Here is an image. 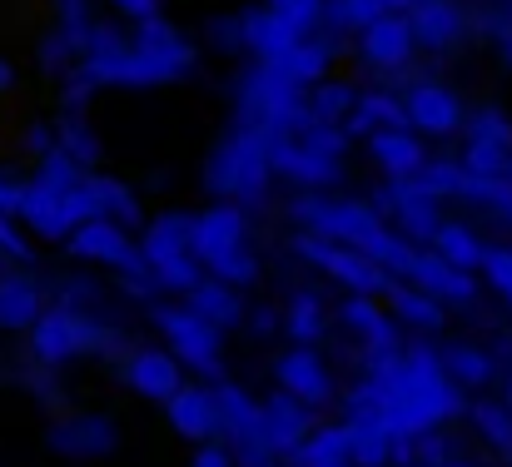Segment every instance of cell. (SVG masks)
Masks as SVG:
<instances>
[{"label":"cell","mask_w":512,"mask_h":467,"mask_svg":"<svg viewBox=\"0 0 512 467\" xmlns=\"http://www.w3.org/2000/svg\"><path fill=\"white\" fill-rule=\"evenodd\" d=\"M383 10H388V0H329V5H324V15H329L339 30H363V25H373Z\"/></svg>","instance_id":"cell-36"},{"label":"cell","mask_w":512,"mask_h":467,"mask_svg":"<svg viewBox=\"0 0 512 467\" xmlns=\"http://www.w3.org/2000/svg\"><path fill=\"white\" fill-rule=\"evenodd\" d=\"M55 140H60V150H70L80 164H95V155H100V150H95V135H90L80 120H65V130H60Z\"/></svg>","instance_id":"cell-43"},{"label":"cell","mask_w":512,"mask_h":467,"mask_svg":"<svg viewBox=\"0 0 512 467\" xmlns=\"http://www.w3.org/2000/svg\"><path fill=\"white\" fill-rule=\"evenodd\" d=\"M408 20H413L418 45H428V50H448L463 35V10L453 0H418L408 10Z\"/></svg>","instance_id":"cell-21"},{"label":"cell","mask_w":512,"mask_h":467,"mask_svg":"<svg viewBox=\"0 0 512 467\" xmlns=\"http://www.w3.org/2000/svg\"><path fill=\"white\" fill-rule=\"evenodd\" d=\"M304 140H309L314 150L334 155V159H339L343 150H348V130H343V125H324V120H314V125L304 130Z\"/></svg>","instance_id":"cell-45"},{"label":"cell","mask_w":512,"mask_h":467,"mask_svg":"<svg viewBox=\"0 0 512 467\" xmlns=\"http://www.w3.org/2000/svg\"><path fill=\"white\" fill-rule=\"evenodd\" d=\"M184 299H189V309L199 313V318H209L214 328H234L244 318L239 299H234V284H224V279H199Z\"/></svg>","instance_id":"cell-26"},{"label":"cell","mask_w":512,"mask_h":467,"mask_svg":"<svg viewBox=\"0 0 512 467\" xmlns=\"http://www.w3.org/2000/svg\"><path fill=\"white\" fill-rule=\"evenodd\" d=\"M378 209H388L393 214V229L398 234H408V239H433L438 234V194H428L423 184H418V174L413 179H393L383 194H378Z\"/></svg>","instance_id":"cell-7"},{"label":"cell","mask_w":512,"mask_h":467,"mask_svg":"<svg viewBox=\"0 0 512 467\" xmlns=\"http://www.w3.org/2000/svg\"><path fill=\"white\" fill-rule=\"evenodd\" d=\"M473 140H498V145H512V125L498 115V110H483L473 120Z\"/></svg>","instance_id":"cell-46"},{"label":"cell","mask_w":512,"mask_h":467,"mask_svg":"<svg viewBox=\"0 0 512 467\" xmlns=\"http://www.w3.org/2000/svg\"><path fill=\"white\" fill-rule=\"evenodd\" d=\"M508 403H512V388H508Z\"/></svg>","instance_id":"cell-57"},{"label":"cell","mask_w":512,"mask_h":467,"mask_svg":"<svg viewBox=\"0 0 512 467\" xmlns=\"http://www.w3.org/2000/svg\"><path fill=\"white\" fill-rule=\"evenodd\" d=\"M269 174H274L269 140L259 130H239V135H229L219 145V155L209 164V189L214 194H244V199H254V194H264Z\"/></svg>","instance_id":"cell-2"},{"label":"cell","mask_w":512,"mask_h":467,"mask_svg":"<svg viewBox=\"0 0 512 467\" xmlns=\"http://www.w3.org/2000/svg\"><path fill=\"white\" fill-rule=\"evenodd\" d=\"M433 249L448 259V264H458V269H483V239L468 229V224H438V234H433Z\"/></svg>","instance_id":"cell-30"},{"label":"cell","mask_w":512,"mask_h":467,"mask_svg":"<svg viewBox=\"0 0 512 467\" xmlns=\"http://www.w3.org/2000/svg\"><path fill=\"white\" fill-rule=\"evenodd\" d=\"M214 279H224V284H254L259 279V264H254V254L249 249H229V254H219L214 264H204Z\"/></svg>","instance_id":"cell-38"},{"label":"cell","mask_w":512,"mask_h":467,"mask_svg":"<svg viewBox=\"0 0 512 467\" xmlns=\"http://www.w3.org/2000/svg\"><path fill=\"white\" fill-rule=\"evenodd\" d=\"M299 467H353L348 463V428H314L299 448H294Z\"/></svg>","instance_id":"cell-27"},{"label":"cell","mask_w":512,"mask_h":467,"mask_svg":"<svg viewBox=\"0 0 512 467\" xmlns=\"http://www.w3.org/2000/svg\"><path fill=\"white\" fill-rule=\"evenodd\" d=\"M155 323L165 333L179 363H194L199 373H219V328L194 309H155Z\"/></svg>","instance_id":"cell-6"},{"label":"cell","mask_w":512,"mask_h":467,"mask_svg":"<svg viewBox=\"0 0 512 467\" xmlns=\"http://www.w3.org/2000/svg\"><path fill=\"white\" fill-rule=\"evenodd\" d=\"M413 120H408V105L403 100H393V95H363L353 110H348V120H343V130L348 135H373V130H408Z\"/></svg>","instance_id":"cell-25"},{"label":"cell","mask_w":512,"mask_h":467,"mask_svg":"<svg viewBox=\"0 0 512 467\" xmlns=\"http://www.w3.org/2000/svg\"><path fill=\"white\" fill-rule=\"evenodd\" d=\"M125 383L140 393V398H150V403H170L174 393H179V383H184V373H179V353H165V348H140L135 358H130V368H125Z\"/></svg>","instance_id":"cell-13"},{"label":"cell","mask_w":512,"mask_h":467,"mask_svg":"<svg viewBox=\"0 0 512 467\" xmlns=\"http://www.w3.org/2000/svg\"><path fill=\"white\" fill-rule=\"evenodd\" d=\"M388 304L393 313L403 318V323H413V328H443V299H433L428 289H403V284H388Z\"/></svg>","instance_id":"cell-31"},{"label":"cell","mask_w":512,"mask_h":467,"mask_svg":"<svg viewBox=\"0 0 512 467\" xmlns=\"http://www.w3.org/2000/svg\"><path fill=\"white\" fill-rule=\"evenodd\" d=\"M408 279H413L418 289H428L433 299H443V304H473V294H478L473 274L458 269V264H448L438 249H433V254H418V264H413Z\"/></svg>","instance_id":"cell-18"},{"label":"cell","mask_w":512,"mask_h":467,"mask_svg":"<svg viewBox=\"0 0 512 467\" xmlns=\"http://www.w3.org/2000/svg\"><path fill=\"white\" fill-rule=\"evenodd\" d=\"M40 313H45V299H40V284H35V279H25V274H0V328H5V333L30 328Z\"/></svg>","instance_id":"cell-23"},{"label":"cell","mask_w":512,"mask_h":467,"mask_svg":"<svg viewBox=\"0 0 512 467\" xmlns=\"http://www.w3.org/2000/svg\"><path fill=\"white\" fill-rule=\"evenodd\" d=\"M309 403H299L294 393H274L269 403H264V438H269V448L274 453H289L294 458V448L309 438V413H304Z\"/></svg>","instance_id":"cell-19"},{"label":"cell","mask_w":512,"mask_h":467,"mask_svg":"<svg viewBox=\"0 0 512 467\" xmlns=\"http://www.w3.org/2000/svg\"><path fill=\"white\" fill-rule=\"evenodd\" d=\"M140 254L145 264H165L174 254H189V219L184 214H170V219H155L140 239Z\"/></svg>","instance_id":"cell-28"},{"label":"cell","mask_w":512,"mask_h":467,"mask_svg":"<svg viewBox=\"0 0 512 467\" xmlns=\"http://www.w3.org/2000/svg\"><path fill=\"white\" fill-rule=\"evenodd\" d=\"M165 413H170L174 433L189 438V443H209L224 428L219 423V393L214 388H199V383H179V393L165 403Z\"/></svg>","instance_id":"cell-12"},{"label":"cell","mask_w":512,"mask_h":467,"mask_svg":"<svg viewBox=\"0 0 512 467\" xmlns=\"http://www.w3.org/2000/svg\"><path fill=\"white\" fill-rule=\"evenodd\" d=\"M244 110L269 135H294L314 125V110L304 105V85H294L274 60H259V70L244 80Z\"/></svg>","instance_id":"cell-1"},{"label":"cell","mask_w":512,"mask_h":467,"mask_svg":"<svg viewBox=\"0 0 512 467\" xmlns=\"http://www.w3.org/2000/svg\"><path fill=\"white\" fill-rule=\"evenodd\" d=\"M274 378H279V388H284V393H294V398H299V403H309V408H319V403H329V398H334V378H329L324 358L314 353V343H299V348L279 353Z\"/></svg>","instance_id":"cell-11"},{"label":"cell","mask_w":512,"mask_h":467,"mask_svg":"<svg viewBox=\"0 0 512 467\" xmlns=\"http://www.w3.org/2000/svg\"><path fill=\"white\" fill-rule=\"evenodd\" d=\"M343 323L373 348V353H388V348H398V328H393V318L373 304V294H353L348 304H343Z\"/></svg>","instance_id":"cell-24"},{"label":"cell","mask_w":512,"mask_h":467,"mask_svg":"<svg viewBox=\"0 0 512 467\" xmlns=\"http://www.w3.org/2000/svg\"><path fill=\"white\" fill-rule=\"evenodd\" d=\"M309 264H319L329 279H339L348 294H388V269L378 264V259H368L363 249H353V244H339V239H324V234H299V244H294Z\"/></svg>","instance_id":"cell-3"},{"label":"cell","mask_w":512,"mask_h":467,"mask_svg":"<svg viewBox=\"0 0 512 467\" xmlns=\"http://www.w3.org/2000/svg\"><path fill=\"white\" fill-rule=\"evenodd\" d=\"M508 164V145H498V140H473L468 155H463L468 174H508Z\"/></svg>","instance_id":"cell-39"},{"label":"cell","mask_w":512,"mask_h":467,"mask_svg":"<svg viewBox=\"0 0 512 467\" xmlns=\"http://www.w3.org/2000/svg\"><path fill=\"white\" fill-rule=\"evenodd\" d=\"M443 368H448V378H453L458 388H483V383L493 378V358L478 353V348H468V343L443 348Z\"/></svg>","instance_id":"cell-32"},{"label":"cell","mask_w":512,"mask_h":467,"mask_svg":"<svg viewBox=\"0 0 512 467\" xmlns=\"http://www.w3.org/2000/svg\"><path fill=\"white\" fill-rule=\"evenodd\" d=\"M95 184V194H100V209L110 214V219H125V224H135L140 219V209H135V194L125 189V184H115V179H90Z\"/></svg>","instance_id":"cell-40"},{"label":"cell","mask_w":512,"mask_h":467,"mask_svg":"<svg viewBox=\"0 0 512 467\" xmlns=\"http://www.w3.org/2000/svg\"><path fill=\"white\" fill-rule=\"evenodd\" d=\"M95 338H100V328L75 309H45L30 323V348L40 363H70V358L90 353Z\"/></svg>","instance_id":"cell-5"},{"label":"cell","mask_w":512,"mask_h":467,"mask_svg":"<svg viewBox=\"0 0 512 467\" xmlns=\"http://www.w3.org/2000/svg\"><path fill=\"white\" fill-rule=\"evenodd\" d=\"M70 50H80V45H75V40H70V35H65V30H60V35H50V40H45V45H40V60H45V65H50V70H60V65H65V60H70Z\"/></svg>","instance_id":"cell-48"},{"label":"cell","mask_w":512,"mask_h":467,"mask_svg":"<svg viewBox=\"0 0 512 467\" xmlns=\"http://www.w3.org/2000/svg\"><path fill=\"white\" fill-rule=\"evenodd\" d=\"M244 229H249V219H244L239 204H214V209L189 219V254L199 264H214L219 254L244 249Z\"/></svg>","instance_id":"cell-9"},{"label":"cell","mask_w":512,"mask_h":467,"mask_svg":"<svg viewBox=\"0 0 512 467\" xmlns=\"http://www.w3.org/2000/svg\"><path fill=\"white\" fill-rule=\"evenodd\" d=\"M309 30H299L294 20H284L279 10H254V15H244V50H254L259 60H284L299 40H304Z\"/></svg>","instance_id":"cell-17"},{"label":"cell","mask_w":512,"mask_h":467,"mask_svg":"<svg viewBox=\"0 0 512 467\" xmlns=\"http://www.w3.org/2000/svg\"><path fill=\"white\" fill-rule=\"evenodd\" d=\"M508 174H512V164H508Z\"/></svg>","instance_id":"cell-58"},{"label":"cell","mask_w":512,"mask_h":467,"mask_svg":"<svg viewBox=\"0 0 512 467\" xmlns=\"http://www.w3.org/2000/svg\"><path fill=\"white\" fill-rule=\"evenodd\" d=\"M403 105H408L413 130H423V135H453V130L463 125V105H458V95L443 90V85H413Z\"/></svg>","instance_id":"cell-14"},{"label":"cell","mask_w":512,"mask_h":467,"mask_svg":"<svg viewBox=\"0 0 512 467\" xmlns=\"http://www.w3.org/2000/svg\"><path fill=\"white\" fill-rule=\"evenodd\" d=\"M418 0H388V10H413Z\"/></svg>","instance_id":"cell-54"},{"label":"cell","mask_w":512,"mask_h":467,"mask_svg":"<svg viewBox=\"0 0 512 467\" xmlns=\"http://www.w3.org/2000/svg\"><path fill=\"white\" fill-rule=\"evenodd\" d=\"M70 254L75 259H85V264H105V269H125V274H145L150 264H145V254H140V244L120 229V219H110V214H95V219H85L75 234H70Z\"/></svg>","instance_id":"cell-4"},{"label":"cell","mask_w":512,"mask_h":467,"mask_svg":"<svg viewBox=\"0 0 512 467\" xmlns=\"http://www.w3.org/2000/svg\"><path fill=\"white\" fill-rule=\"evenodd\" d=\"M20 199H25V184L0 174V214H20Z\"/></svg>","instance_id":"cell-49"},{"label":"cell","mask_w":512,"mask_h":467,"mask_svg":"<svg viewBox=\"0 0 512 467\" xmlns=\"http://www.w3.org/2000/svg\"><path fill=\"white\" fill-rule=\"evenodd\" d=\"M284 333L294 343H319L324 338V299L319 294H294V304L284 309Z\"/></svg>","instance_id":"cell-33"},{"label":"cell","mask_w":512,"mask_h":467,"mask_svg":"<svg viewBox=\"0 0 512 467\" xmlns=\"http://www.w3.org/2000/svg\"><path fill=\"white\" fill-rule=\"evenodd\" d=\"M15 85V70H10V60H0V95Z\"/></svg>","instance_id":"cell-53"},{"label":"cell","mask_w":512,"mask_h":467,"mask_svg":"<svg viewBox=\"0 0 512 467\" xmlns=\"http://www.w3.org/2000/svg\"><path fill=\"white\" fill-rule=\"evenodd\" d=\"M115 443H120V433L110 418H65L50 433V448L65 458H105V453H115Z\"/></svg>","instance_id":"cell-16"},{"label":"cell","mask_w":512,"mask_h":467,"mask_svg":"<svg viewBox=\"0 0 512 467\" xmlns=\"http://www.w3.org/2000/svg\"><path fill=\"white\" fill-rule=\"evenodd\" d=\"M343 428H348V463H353V467L393 463V433H388L373 413H353Z\"/></svg>","instance_id":"cell-22"},{"label":"cell","mask_w":512,"mask_h":467,"mask_svg":"<svg viewBox=\"0 0 512 467\" xmlns=\"http://www.w3.org/2000/svg\"><path fill=\"white\" fill-rule=\"evenodd\" d=\"M463 164H423L418 169V184L428 189V194H438V199H448V194H458L463 189Z\"/></svg>","instance_id":"cell-41"},{"label":"cell","mask_w":512,"mask_h":467,"mask_svg":"<svg viewBox=\"0 0 512 467\" xmlns=\"http://www.w3.org/2000/svg\"><path fill=\"white\" fill-rule=\"evenodd\" d=\"M269 159H274V169H279L289 184H304V189H329V184H339V159L314 150L309 140L269 135Z\"/></svg>","instance_id":"cell-8"},{"label":"cell","mask_w":512,"mask_h":467,"mask_svg":"<svg viewBox=\"0 0 512 467\" xmlns=\"http://www.w3.org/2000/svg\"><path fill=\"white\" fill-rule=\"evenodd\" d=\"M15 219L30 224L40 239H70V234H75V224H70V214H65V189H50V184H40V179L25 184V199H20V214H15Z\"/></svg>","instance_id":"cell-15"},{"label":"cell","mask_w":512,"mask_h":467,"mask_svg":"<svg viewBox=\"0 0 512 467\" xmlns=\"http://www.w3.org/2000/svg\"><path fill=\"white\" fill-rule=\"evenodd\" d=\"M274 65H279V70H284L294 85L314 90V85L329 75V45H319V40H309V35H304V40H299V45H294L284 60H274Z\"/></svg>","instance_id":"cell-29"},{"label":"cell","mask_w":512,"mask_h":467,"mask_svg":"<svg viewBox=\"0 0 512 467\" xmlns=\"http://www.w3.org/2000/svg\"><path fill=\"white\" fill-rule=\"evenodd\" d=\"M368 155L378 159V169L388 179H413L428 164V155H423V145H418L413 130H373L368 135Z\"/></svg>","instance_id":"cell-20"},{"label":"cell","mask_w":512,"mask_h":467,"mask_svg":"<svg viewBox=\"0 0 512 467\" xmlns=\"http://www.w3.org/2000/svg\"><path fill=\"white\" fill-rule=\"evenodd\" d=\"M413 45H418V35H413V20L403 10H383L373 25L358 30V50L378 70H403L408 55H413Z\"/></svg>","instance_id":"cell-10"},{"label":"cell","mask_w":512,"mask_h":467,"mask_svg":"<svg viewBox=\"0 0 512 467\" xmlns=\"http://www.w3.org/2000/svg\"><path fill=\"white\" fill-rule=\"evenodd\" d=\"M483 279L512 304V249H488L483 254Z\"/></svg>","instance_id":"cell-42"},{"label":"cell","mask_w":512,"mask_h":467,"mask_svg":"<svg viewBox=\"0 0 512 467\" xmlns=\"http://www.w3.org/2000/svg\"><path fill=\"white\" fill-rule=\"evenodd\" d=\"M353 105H358V95H353V85H343V80H319L314 95H309V110H314V120H324V125H343Z\"/></svg>","instance_id":"cell-34"},{"label":"cell","mask_w":512,"mask_h":467,"mask_svg":"<svg viewBox=\"0 0 512 467\" xmlns=\"http://www.w3.org/2000/svg\"><path fill=\"white\" fill-rule=\"evenodd\" d=\"M115 10H125L130 20H150L160 15V0H115Z\"/></svg>","instance_id":"cell-51"},{"label":"cell","mask_w":512,"mask_h":467,"mask_svg":"<svg viewBox=\"0 0 512 467\" xmlns=\"http://www.w3.org/2000/svg\"><path fill=\"white\" fill-rule=\"evenodd\" d=\"M274 323H279V313H254V328H259V333H269V328H274Z\"/></svg>","instance_id":"cell-52"},{"label":"cell","mask_w":512,"mask_h":467,"mask_svg":"<svg viewBox=\"0 0 512 467\" xmlns=\"http://www.w3.org/2000/svg\"><path fill=\"white\" fill-rule=\"evenodd\" d=\"M473 423H478V433H483L493 448H512V408L478 403V408H473Z\"/></svg>","instance_id":"cell-37"},{"label":"cell","mask_w":512,"mask_h":467,"mask_svg":"<svg viewBox=\"0 0 512 467\" xmlns=\"http://www.w3.org/2000/svg\"><path fill=\"white\" fill-rule=\"evenodd\" d=\"M189 467H234V458H229L224 448H214V443H199V453H194Z\"/></svg>","instance_id":"cell-50"},{"label":"cell","mask_w":512,"mask_h":467,"mask_svg":"<svg viewBox=\"0 0 512 467\" xmlns=\"http://www.w3.org/2000/svg\"><path fill=\"white\" fill-rule=\"evenodd\" d=\"M324 5H329V0H269V10H279V15L294 20L299 30L319 25V20H324Z\"/></svg>","instance_id":"cell-44"},{"label":"cell","mask_w":512,"mask_h":467,"mask_svg":"<svg viewBox=\"0 0 512 467\" xmlns=\"http://www.w3.org/2000/svg\"><path fill=\"white\" fill-rule=\"evenodd\" d=\"M503 55H508V65H512V30L503 35Z\"/></svg>","instance_id":"cell-55"},{"label":"cell","mask_w":512,"mask_h":467,"mask_svg":"<svg viewBox=\"0 0 512 467\" xmlns=\"http://www.w3.org/2000/svg\"><path fill=\"white\" fill-rule=\"evenodd\" d=\"M413 467H418V463H413ZM428 467H443V463H428Z\"/></svg>","instance_id":"cell-56"},{"label":"cell","mask_w":512,"mask_h":467,"mask_svg":"<svg viewBox=\"0 0 512 467\" xmlns=\"http://www.w3.org/2000/svg\"><path fill=\"white\" fill-rule=\"evenodd\" d=\"M150 279H155L160 289H170V294H189V289L204 279V264H199L194 254H174L165 264H150Z\"/></svg>","instance_id":"cell-35"},{"label":"cell","mask_w":512,"mask_h":467,"mask_svg":"<svg viewBox=\"0 0 512 467\" xmlns=\"http://www.w3.org/2000/svg\"><path fill=\"white\" fill-rule=\"evenodd\" d=\"M0 254H10V259H30V244L20 239V229H15V214H0Z\"/></svg>","instance_id":"cell-47"}]
</instances>
